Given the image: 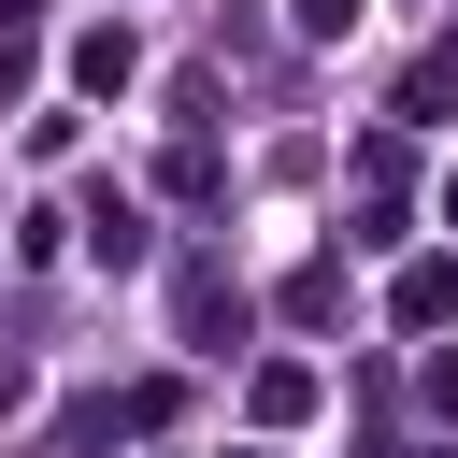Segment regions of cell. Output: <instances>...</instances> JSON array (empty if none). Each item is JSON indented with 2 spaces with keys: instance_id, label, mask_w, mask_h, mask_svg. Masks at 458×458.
<instances>
[{
  "instance_id": "1",
  "label": "cell",
  "mask_w": 458,
  "mask_h": 458,
  "mask_svg": "<svg viewBox=\"0 0 458 458\" xmlns=\"http://www.w3.org/2000/svg\"><path fill=\"white\" fill-rule=\"evenodd\" d=\"M344 14H358V0H301V29H344Z\"/></svg>"
}]
</instances>
